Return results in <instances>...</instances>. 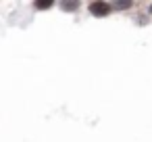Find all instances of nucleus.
I'll return each mask as SVG.
<instances>
[{
    "instance_id": "nucleus-1",
    "label": "nucleus",
    "mask_w": 152,
    "mask_h": 142,
    "mask_svg": "<svg viewBox=\"0 0 152 142\" xmlns=\"http://www.w3.org/2000/svg\"><path fill=\"white\" fill-rule=\"evenodd\" d=\"M110 13V4H106V2H92L90 4V15H94V17H106Z\"/></svg>"
},
{
    "instance_id": "nucleus-2",
    "label": "nucleus",
    "mask_w": 152,
    "mask_h": 142,
    "mask_svg": "<svg viewBox=\"0 0 152 142\" xmlns=\"http://www.w3.org/2000/svg\"><path fill=\"white\" fill-rule=\"evenodd\" d=\"M61 7H63L65 11H75V9L79 7V2H63Z\"/></svg>"
},
{
    "instance_id": "nucleus-3",
    "label": "nucleus",
    "mask_w": 152,
    "mask_h": 142,
    "mask_svg": "<svg viewBox=\"0 0 152 142\" xmlns=\"http://www.w3.org/2000/svg\"><path fill=\"white\" fill-rule=\"evenodd\" d=\"M54 2H36V9H50Z\"/></svg>"
},
{
    "instance_id": "nucleus-4",
    "label": "nucleus",
    "mask_w": 152,
    "mask_h": 142,
    "mask_svg": "<svg viewBox=\"0 0 152 142\" xmlns=\"http://www.w3.org/2000/svg\"><path fill=\"white\" fill-rule=\"evenodd\" d=\"M115 7H117V9H129V7H131V2H117Z\"/></svg>"
}]
</instances>
